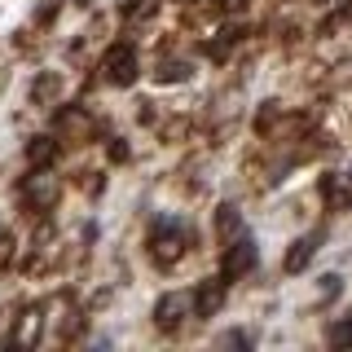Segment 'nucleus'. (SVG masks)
Returning a JSON list of instances; mask_svg holds the SVG:
<instances>
[{
	"label": "nucleus",
	"mask_w": 352,
	"mask_h": 352,
	"mask_svg": "<svg viewBox=\"0 0 352 352\" xmlns=\"http://www.w3.org/2000/svg\"><path fill=\"white\" fill-rule=\"evenodd\" d=\"M322 198L326 207H335V212H344V207H352V172H335L322 181Z\"/></svg>",
	"instance_id": "6"
},
{
	"label": "nucleus",
	"mask_w": 352,
	"mask_h": 352,
	"mask_svg": "<svg viewBox=\"0 0 352 352\" xmlns=\"http://www.w3.org/2000/svg\"><path fill=\"white\" fill-rule=\"evenodd\" d=\"M330 344H352V317H348V322H339L335 330H330Z\"/></svg>",
	"instance_id": "13"
},
{
	"label": "nucleus",
	"mask_w": 352,
	"mask_h": 352,
	"mask_svg": "<svg viewBox=\"0 0 352 352\" xmlns=\"http://www.w3.org/2000/svg\"><path fill=\"white\" fill-rule=\"evenodd\" d=\"M326 286H322V300H335V295H339V278H335V273H330V278H322Z\"/></svg>",
	"instance_id": "15"
},
{
	"label": "nucleus",
	"mask_w": 352,
	"mask_h": 352,
	"mask_svg": "<svg viewBox=\"0 0 352 352\" xmlns=\"http://www.w3.org/2000/svg\"><path fill=\"white\" fill-rule=\"evenodd\" d=\"M216 5L225 9V14H234V9H242V5H247V0H216Z\"/></svg>",
	"instance_id": "16"
},
{
	"label": "nucleus",
	"mask_w": 352,
	"mask_h": 352,
	"mask_svg": "<svg viewBox=\"0 0 352 352\" xmlns=\"http://www.w3.org/2000/svg\"><path fill=\"white\" fill-rule=\"evenodd\" d=\"M238 229H242V216H238V207H220V216H216V234L234 242V238H238Z\"/></svg>",
	"instance_id": "11"
},
{
	"label": "nucleus",
	"mask_w": 352,
	"mask_h": 352,
	"mask_svg": "<svg viewBox=\"0 0 352 352\" xmlns=\"http://www.w3.org/2000/svg\"><path fill=\"white\" fill-rule=\"evenodd\" d=\"M53 159H58V141H53V137H36L27 146V163H31V168H49Z\"/></svg>",
	"instance_id": "10"
},
{
	"label": "nucleus",
	"mask_w": 352,
	"mask_h": 352,
	"mask_svg": "<svg viewBox=\"0 0 352 352\" xmlns=\"http://www.w3.org/2000/svg\"><path fill=\"white\" fill-rule=\"evenodd\" d=\"M322 5H339V0H322Z\"/></svg>",
	"instance_id": "17"
},
{
	"label": "nucleus",
	"mask_w": 352,
	"mask_h": 352,
	"mask_svg": "<svg viewBox=\"0 0 352 352\" xmlns=\"http://www.w3.org/2000/svg\"><path fill=\"white\" fill-rule=\"evenodd\" d=\"M150 247H154V260L159 264H176L181 251H185V234L176 225H159V234L150 238Z\"/></svg>",
	"instance_id": "5"
},
{
	"label": "nucleus",
	"mask_w": 352,
	"mask_h": 352,
	"mask_svg": "<svg viewBox=\"0 0 352 352\" xmlns=\"http://www.w3.org/2000/svg\"><path fill=\"white\" fill-rule=\"evenodd\" d=\"M251 269H256V242L247 234H238L225 251V278H242V273H251Z\"/></svg>",
	"instance_id": "4"
},
{
	"label": "nucleus",
	"mask_w": 352,
	"mask_h": 352,
	"mask_svg": "<svg viewBox=\"0 0 352 352\" xmlns=\"http://www.w3.org/2000/svg\"><path fill=\"white\" fill-rule=\"evenodd\" d=\"M185 75H190V66H185V62H163V66H159V80H163V84L185 80Z\"/></svg>",
	"instance_id": "12"
},
{
	"label": "nucleus",
	"mask_w": 352,
	"mask_h": 352,
	"mask_svg": "<svg viewBox=\"0 0 352 352\" xmlns=\"http://www.w3.org/2000/svg\"><path fill=\"white\" fill-rule=\"evenodd\" d=\"M9 260H14V238L0 234V264H9Z\"/></svg>",
	"instance_id": "14"
},
{
	"label": "nucleus",
	"mask_w": 352,
	"mask_h": 352,
	"mask_svg": "<svg viewBox=\"0 0 352 352\" xmlns=\"http://www.w3.org/2000/svg\"><path fill=\"white\" fill-rule=\"evenodd\" d=\"M313 251H317V238H313V234H304L291 251H286V260H282V264H286V273H304V264L313 260Z\"/></svg>",
	"instance_id": "9"
},
{
	"label": "nucleus",
	"mask_w": 352,
	"mask_h": 352,
	"mask_svg": "<svg viewBox=\"0 0 352 352\" xmlns=\"http://www.w3.org/2000/svg\"><path fill=\"white\" fill-rule=\"evenodd\" d=\"M348 14H352V5H348Z\"/></svg>",
	"instance_id": "18"
},
{
	"label": "nucleus",
	"mask_w": 352,
	"mask_h": 352,
	"mask_svg": "<svg viewBox=\"0 0 352 352\" xmlns=\"http://www.w3.org/2000/svg\"><path fill=\"white\" fill-rule=\"evenodd\" d=\"M40 335H44V308H22L18 330H14V344L18 348H31Z\"/></svg>",
	"instance_id": "7"
},
{
	"label": "nucleus",
	"mask_w": 352,
	"mask_h": 352,
	"mask_svg": "<svg viewBox=\"0 0 352 352\" xmlns=\"http://www.w3.org/2000/svg\"><path fill=\"white\" fill-rule=\"evenodd\" d=\"M137 53H132V44H115V49H106V58H102V80L106 84H119V88H128L132 80H137Z\"/></svg>",
	"instance_id": "1"
},
{
	"label": "nucleus",
	"mask_w": 352,
	"mask_h": 352,
	"mask_svg": "<svg viewBox=\"0 0 352 352\" xmlns=\"http://www.w3.org/2000/svg\"><path fill=\"white\" fill-rule=\"evenodd\" d=\"M58 194H62V185L53 181V176L44 172V168H36V172L27 176V181H22V198H27L36 212H49V207L58 203Z\"/></svg>",
	"instance_id": "2"
},
{
	"label": "nucleus",
	"mask_w": 352,
	"mask_h": 352,
	"mask_svg": "<svg viewBox=\"0 0 352 352\" xmlns=\"http://www.w3.org/2000/svg\"><path fill=\"white\" fill-rule=\"evenodd\" d=\"M220 304H225V286L207 282V286H198V291H194V317H212Z\"/></svg>",
	"instance_id": "8"
},
{
	"label": "nucleus",
	"mask_w": 352,
	"mask_h": 352,
	"mask_svg": "<svg viewBox=\"0 0 352 352\" xmlns=\"http://www.w3.org/2000/svg\"><path fill=\"white\" fill-rule=\"evenodd\" d=\"M190 313H194V295H163V300L154 304V322H159V330H176Z\"/></svg>",
	"instance_id": "3"
}]
</instances>
